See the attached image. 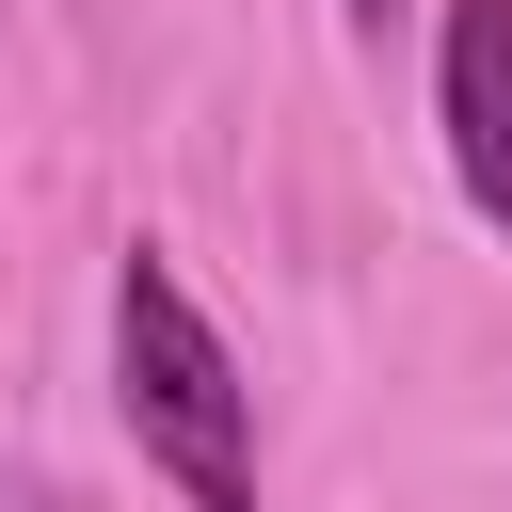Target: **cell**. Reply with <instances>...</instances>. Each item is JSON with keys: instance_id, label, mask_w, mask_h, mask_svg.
Here are the masks:
<instances>
[{"instance_id": "1", "label": "cell", "mask_w": 512, "mask_h": 512, "mask_svg": "<svg viewBox=\"0 0 512 512\" xmlns=\"http://www.w3.org/2000/svg\"><path fill=\"white\" fill-rule=\"evenodd\" d=\"M112 400H128V448L176 480V512H256V384L160 240L112 256Z\"/></svg>"}, {"instance_id": "2", "label": "cell", "mask_w": 512, "mask_h": 512, "mask_svg": "<svg viewBox=\"0 0 512 512\" xmlns=\"http://www.w3.org/2000/svg\"><path fill=\"white\" fill-rule=\"evenodd\" d=\"M432 128H448L464 208L512 240V0H448V32H432Z\"/></svg>"}, {"instance_id": "3", "label": "cell", "mask_w": 512, "mask_h": 512, "mask_svg": "<svg viewBox=\"0 0 512 512\" xmlns=\"http://www.w3.org/2000/svg\"><path fill=\"white\" fill-rule=\"evenodd\" d=\"M352 16H368V32H384V16H400V0H352Z\"/></svg>"}]
</instances>
